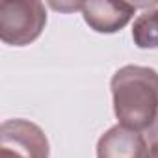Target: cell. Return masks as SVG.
Instances as JSON below:
<instances>
[{
	"label": "cell",
	"instance_id": "6da1fadb",
	"mask_svg": "<svg viewBox=\"0 0 158 158\" xmlns=\"http://www.w3.org/2000/svg\"><path fill=\"white\" fill-rule=\"evenodd\" d=\"M114 112L119 125L147 130L158 115V71L143 65H125L112 76Z\"/></svg>",
	"mask_w": 158,
	"mask_h": 158
},
{
	"label": "cell",
	"instance_id": "7a4b0ae2",
	"mask_svg": "<svg viewBox=\"0 0 158 158\" xmlns=\"http://www.w3.org/2000/svg\"><path fill=\"white\" fill-rule=\"evenodd\" d=\"M47 24V10L39 0L0 2V39L11 47H26L35 41Z\"/></svg>",
	"mask_w": 158,
	"mask_h": 158
},
{
	"label": "cell",
	"instance_id": "3957f363",
	"mask_svg": "<svg viewBox=\"0 0 158 158\" xmlns=\"http://www.w3.org/2000/svg\"><path fill=\"white\" fill-rule=\"evenodd\" d=\"M50 145L35 123L10 119L0 127V158H48Z\"/></svg>",
	"mask_w": 158,
	"mask_h": 158
},
{
	"label": "cell",
	"instance_id": "277c9868",
	"mask_svg": "<svg viewBox=\"0 0 158 158\" xmlns=\"http://www.w3.org/2000/svg\"><path fill=\"white\" fill-rule=\"evenodd\" d=\"M136 8V4L128 2L89 0V2H82V17L91 30L99 34H115L130 23Z\"/></svg>",
	"mask_w": 158,
	"mask_h": 158
},
{
	"label": "cell",
	"instance_id": "5b68a950",
	"mask_svg": "<svg viewBox=\"0 0 158 158\" xmlns=\"http://www.w3.org/2000/svg\"><path fill=\"white\" fill-rule=\"evenodd\" d=\"M97 158H149V145L138 130L115 125L99 138Z\"/></svg>",
	"mask_w": 158,
	"mask_h": 158
},
{
	"label": "cell",
	"instance_id": "8992f818",
	"mask_svg": "<svg viewBox=\"0 0 158 158\" xmlns=\"http://www.w3.org/2000/svg\"><path fill=\"white\" fill-rule=\"evenodd\" d=\"M132 39L138 48H158V8L141 13L134 21Z\"/></svg>",
	"mask_w": 158,
	"mask_h": 158
},
{
	"label": "cell",
	"instance_id": "52a82bcc",
	"mask_svg": "<svg viewBox=\"0 0 158 158\" xmlns=\"http://www.w3.org/2000/svg\"><path fill=\"white\" fill-rule=\"evenodd\" d=\"M145 139L149 145V158H158V115L152 121V125L147 128Z\"/></svg>",
	"mask_w": 158,
	"mask_h": 158
},
{
	"label": "cell",
	"instance_id": "ba28073f",
	"mask_svg": "<svg viewBox=\"0 0 158 158\" xmlns=\"http://www.w3.org/2000/svg\"><path fill=\"white\" fill-rule=\"evenodd\" d=\"M54 10H60V11H82V2H74V4H56V2H52L50 4Z\"/></svg>",
	"mask_w": 158,
	"mask_h": 158
}]
</instances>
